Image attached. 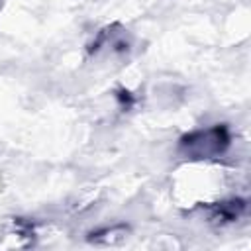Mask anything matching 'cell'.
<instances>
[{
  "mask_svg": "<svg viewBox=\"0 0 251 251\" xmlns=\"http://www.w3.org/2000/svg\"><path fill=\"white\" fill-rule=\"evenodd\" d=\"M229 143H231L229 129L226 126L216 124V126L194 129V131L182 135L178 141V151L186 159H194V161L214 159V157L224 155L227 151Z\"/></svg>",
  "mask_w": 251,
  "mask_h": 251,
  "instance_id": "1",
  "label": "cell"
},
{
  "mask_svg": "<svg viewBox=\"0 0 251 251\" xmlns=\"http://www.w3.org/2000/svg\"><path fill=\"white\" fill-rule=\"evenodd\" d=\"M243 212H245V202L241 198H231V200L214 204L210 218L220 224H229V222H235Z\"/></svg>",
  "mask_w": 251,
  "mask_h": 251,
  "instance_id": "2",
  "label": "cell"
},
{
  "mask_svg": "<svg viewBox=\"0 0 251 251\" xmlns=\"http://www.w3.org/2000/svg\"><path fill=\"white\" fill-rule=\"evenodd\" d=\"M127 231H129L127 226L114 224L110 227H100V229L92 231L90 233V241H94V243H106V245L108 243H118V241H122L127 235Z\"/></svg>",
  "mask_w": 251,
  "mask_h": 251,
  "instance_id": "3",
  "label": "cell"
}]
</instances>
